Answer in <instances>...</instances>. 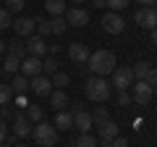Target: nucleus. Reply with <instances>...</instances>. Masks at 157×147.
Here are the masks:
<instances>
[{"label": "nucleus", "mask_w": 157, "mask_h": 147, "mask_svg": "<svg viewBox=\"0 0 157 147\" xmlns=\"http://www.w3.org/2000/svg\"><path fill=\"white\" fill-rule=\"evenodd\" d=\"M134 84V71H131V66H121L113 71V81L110 87H115L118 92H128V87Z\"/></svg>", "instance_id": "nucleus-4"}, {"label": "nucleus", "mask_w": 157, "mask_h": 147, "mask_svg": "<svg viewBox=\"0 0 157 147\" xmlns=\"http://www.w3.org/2000/svg\"><path fill=\"white\" fill-rule=\"evenodd\" d=\"M47 100H50V108H55L58 113L66 110V105H68V95H66L63 89H52L50 95H47Z\"/></svg>", "instance_id": "nucleus-16"}, {"label": "nucleus", "mask_w": 157, "mask_h": 147, "mask_svg": "<svg viewBox=\"0 0 157 147\" xmlns=\"http://www.w3.org/2000/svg\"><path fill=\"white\" fill-rule=\"evenodd\" d=\"M86 97L94 102H105L107 97H110V81L102 79V76H89L86 79Z\"/></svg>", "instance_id": "nucleus-3"}, {"label": "nucleus", "mask_w": 157, "mask_h": 147, "mask_svg": "<svg viewBox=\"0 0 157 147\" xmlns=\"http://www.w3.org/2000/svg\"><path fill=\"white\" fill-rule=\"evenodd\" d=\"M139 3H141V8H149V6H155L157 0H139Z\"/></svg>", "instance_id": "nucleus-42"}, {"label": "nucleus", "mask_w": 157, "mask_h": 147, "mask_svg": "<svg viewBox=\"0 0 157 147\" xmlns=\"http://www.w3.org/2000/svg\"><path fill=\"white\" fill-rule=\"evenodd\" d=\"M18 147H26V145H18Z\"/></svg>", "instance_id": "nucleus-48"}, {"label": "nucleus", "mask_w": 157, "mask_h": 147, "mask_svg": "<svg viewBox=\"0 0 157 147\" xmlns=\"http://www.w3.org/2000/svg\"><path fill=\"white\" fill-rule=\"evenodd\" d=\"M29 89H32L34 95H39V97H47V95L52 92V81H50V76H45V74H39V76L29 79Z\"/></svg>", "instance_id": "nucleus-9"}, {"label": "nucleus", "mask_w": 157, "mask_h": 147, "mask_svg": "<svg viewBox=\"0 0 157 147\" xmlns=\"http://www.w3.org/2000/svg\"><path fill=\"white\" fill-rule=\"evenodd\" d=\"M34 129V124L26 118L24 113H16V118H13V134L18 137V139H24V137H29Z\"/></svg>", "instance_id": "nucleus-12"}, {"label": "nucleus", "mask_w": 157, "mask_h": 147, "mask_svg": "<svg viewBox=\"0 0 157 147\" xmlns=\"http://www.w3.org/2000/svg\"><path fill=\"white\" fill-rule=\"evenodd\" d=\"M13 89H11V84H0V105H11V100H13Z\"/></svg>", "instance_id": "nucleus-26"}, {"label": "nucleus", "mask_w": 157, "mask_h": 147, "mask_svg": "<svg viewBox=\"0 0 157 147\" xmlns=\"http://www.w3.org/2000/svg\"><path fill=\"white\" fill-rule=\"evenodd\" d=\"M32 137H34V142H37L39 147H55V142H58V129H55L52 124H47V121H39V124H34Z\"/></svg>", "instance_id": "nucleus-2"}, {"label": "nucleus", "mask_w": 157, "mask_h": 147, "mask_svg": "<svg viewBox=\"0 0 157 147\" xmlns=\"http://www.w3.org/2000/svg\"><path fill=\"white\" fill-rule=\"evenodd\" d=\"M47 53V42L45 37H39V34H32L26 40V55H34V58H42Z\"/></svg>", "instance_id": "nucleus-11"}, {"label": "nucleus", "mask_w": 157, "mask_h": 147, "mask_svg": "<svg viewBox=\"0 0 157 147\" xmlns=\"http://www.w3.org/2000/svg\"><path fill=\"white\" fill-rule=\"evenodd\" d=\"M0 118H3V121L8 124V121H13V118H16V110H13L11 105H0Z\"/></svg>", "instance_id": "nucleus-32"}, {"label": "nucleus", "mask_w": 157, "mask_h": 147, "mask_svg": "<svg viewBox=\"0 0 157 147\" xmlns=\"http://www.w3.org/2000/svg\"><path fill=\"white\" fill-rule=\"evenodd\" d=\"M123 26H126V21L121 18V13L107 11L105 16H102V29H105L107 34H121V32H123Z\"/></svg>", "instance_id": "nucleus-8"}, {"label": "nucleus", "mask_w": 157, "mask_h": 147, "mask_svg": "<svg viewBox=\"0 0 157 147\" xmlns=\"http://www.w3.org/2000/svg\"><path fill=\"white\" fill-rule=\"evenodd\" d=\"M18 71L24 74V76H29V79H34V76H39L42 74V58H34V55H26L21 61V68Z\"/></svg>", "instance_id": "nucleus-10"}, {"label": "nucleus", "mask_w": 157, "mask_h": 147, "mask_svg": "<svg viewBox=\"0 0 157 147\" xmlns=\"http://www.w3.org/2000/svg\"><path fill=\"white\" fill-rule=\"evenodd\" d=\"M26 118L32 121V124H39V121H45V113H42L39 105H29L26 108Z\"/></svg>", "instance_id": "nucleus-24"}, {"label": "nucleus", "mask_w": 157, "mask_h": 147, "mask_svg": "<svg viewBox=\"0 0 157 147\" xmlns=\"http://www.w3.org/2000/svg\"><path fill=\"white\" fill-rule=\"evenodd\" d=\"M0 147H8V145H6V142H0Z\"/></svg>", "instance_id": "nucleus-45"}, {"label": "nucleus", "mask_w": 157, "mask_h": 147, "mask_svg": "<svg viewBox=\"0 0 157 147\" xmlns=\"http://www.w3.org/2000/svg\"><path fill=\"white\" fill-rule=\"evenodd\" d=\"M155 11H157V3H155Z\"/></svg>", "instance_id": "nucleus-47"}, {"label": "nucleus", "mask_w": 157, "mask_h": 147, "mask_svg": "<svg viewBox=\"0 0 157 147\" xmlns=\"http://www.w3.org/2000/svg\"><path fill=\"white\" fill-rule=\"evenodd\" d=\"M73 3H84V0H73Z\"/></svg>", "instance_id": "nucleus-46"}, {"label": "nucleus", "mask_w": 157, "mask_h": 147, "mask_svg": "<svg viewBox=\"0 0 157 147\" xmlns=\"http://www.w3.org/2000/svg\"><path fill=\"white\" fill-rule=\"evenodd\" d=\"M11 89H13V95H26V89H29V76H24V74H13Z\"/></svg>", "instance_id": "nucleus-18"}, {"label": "nucleus", "mask_w": 157, "mask_h": 147, "mask_svg": "<svg viewBox=\"0 0 157 147\" xmlns=\"http://www.w3.org/2000/svg\"><path fill=\"white\" fill-rule=\"evenodd\" d=\"M118 105H131V95L128 92H118Z\"/></svg>", "instance_id": "nucleus-39"}, {"label": "nucleus", "mask_w": 157, "mask_h": 147, "mask_svg": "<svg viewBox=\"0 0 157 147\" xmlns=\"http://www.w3.org/2000/svg\"><path fill=\"white\" fill-rule=\"evenodd\" d=\"M3 8H6L8 13H18L24 8V0H6V6H3Z\"/></svg>", "instance_id": "nucleus-34"}, {"label": "nucleus", "mask_w": 157, "mask_h": 147, "mask_svg": "<svg viewBox=\"0 0 157 147\" xmlns=\"http://www.w3.org/2000/svg\"><path fill=\"white\" fill-rule=\"evenodd\" d=\"M45 11L50 13L52 18L63 16V13H66V0H45Z\"/></svg>", "instance_id": "nucleus-21"}, {"label": "nucleus", "mask_w": 157, "mask_h": 147, "mask_svg": "<svg viewBox=\"0 0 157 147\" xmlns=\"http://www.w3.org/2000/svg\"><path fill=\"white\" fill-rule=\"evenodd\" d=\"M55 126L58 131H68V129H73V113H68V110H60V113L55 116Z\"/></svg>", "instance_id": "nucleus-17"}, {"label": "nucleus", "mask_w": 157, "mask_h": 147, "mask_svg": "<svg viewBox=\"0 0 157 147\" xmlns=\"http://www.w3.org/2000/svg\"><path fill=\"white\" fill-rule=\"evenodd\" d=\"M50 81H52V87H55V89H66V87L71 84L68 74H63V71H55V74L50 76Z\"/></svg>", "instance_id": "nucleus-23"}, {"label": "nucleus", "mask_w": 157, "mask_h": 147, "mask_svg": "<svg viewBox=\"0 0 157 147\" xmlns=\"http://www.w3.org/2000/svg\"><path fill=\"white\" fill-rule=\"evenodd\" d=\"M149 40H152V45L157 47V29H152V32H149Z\"/></svg>", "instance_id": "nucleus-41"}, {"label": "nucleus", "mask_w": 157, "mask_h": 147, "mask_svg": "<svg viewBox=\"0 0 157 147\" xmlns=\"http://www.w3.org/2000/svg\"><path fill=\"white\" fill-rule=\"evenodd\" d=\"M134 21L139 24V26H144V29H157V11H155V6H149V8H139V11L134 13Z\"/></svg>", "instance_id": "nucleus-5"}, {"label": "nucleus", "mask_w": 157, "mask_h": 147, "mask_svg": "<svg viewBox=\"0 0 157 147\" xmlns=\"http://www.w3.org/2000/svg\"><path fill=\"white\" fill-rule=\"evenodd\" d=\"M126 6H131V0H105V8H110L113 13H118V11H123Z\"/></svg>", "instance_id": "nucleus-30"}, {"label": "nucleus", "mask_w": 157, "mask_h": 147, "mask_svg": "<svg viewBox=\"0 0 157 147\" xmlns=\"http://www.w3.org/2000/svg\"><path fill=\"white\" fill-rule=\"evenodd\" d=\"M100 137H102V142L115 139V137H118V124H115V121H105V124L100 126Z\"/></svg>", "instance_id": "nucleus-20"}, {"label": "nucleus", "mask_w": 157, "mask_h": 147, "mask_svg": "<svg viewBox=\"0 0 157 147\" xmlns=\"http://www.w3.org/2000/svg\"><path fill=\"white\" fill-rule=\"evenodd\" d=\"M86 63H89V71L94 76H105V74L115 71V55L110 50H94Z\"/></svg>", "instance_id": "nucleus-1"}, {"label": "nucleus", "mask_w": 157, "mask_h": 147, "mask_svg": "<svg viewBox=\"0 0 157 147\" xmlns=\"http://www.w3.org/2000/svg\"><path fill=\"white\" fill-rule=\"evenodd\" d=\"M6 137H8V124L0 118V142H6Z\"/></svg>", "instance_id": "nucleus-40"}, {"label": "nucleus", "mask_w": 157, "mask_h": 147, "mask_svg": "<svg viewBox=\"0 0 157 147\" xmlns=\"http://www.w3.org/2000/svg\"><path fill=\"white\" fill-rule=\"evenodd\" d=\"M66 26H68V21H66L63 16L50 18V32H52V34H63V32H66Z\"/></svg>", "instance_id": "nucleus-25"}, {"label": "nucleus", "mask_w": 157, "mask_h": 147, "mask_svg": "<svg viewBox=\"0 0 157 147\" xmlns=\"http://www.w3.org/2000/svg\"><path fill=\"white\" fill-rule=\"evenodd\" d=\"M94 6L97 8H105V0H94Z\"/></svg>", "instance_id": "nucleus-44"}, {"label": "nucleus", "mask_w": 157, "mask_h": 147, "mask_svg": "<svg viewBox=\"0 0 157 147\" xmlns=\"http://www.w3.org/2000/svg\"><path fill=\"white\" fill-rule=\"evenodd\" d=\"M13 24V18H11V13L6 11V8H0V29H8Z\"/></svg>", "instance_id": "nucleus-35"}, {"label": "nucleus", "mask_w": 157, "mask_h": 147, "mask_svg": "<svg viewBox=\"0 0 157 147\" xmlns=\"http://www.w3.org/2000/svg\"><path fill=\"white\" fill-rule=\"evenodd\" d=\"M18 68H21V58H16V55L8 53V55L3 58V74H6V76H13V74H18Z\"/></svg>", "instance_id": "nucleus-19"}, {"label": "nucleus", "mask_w": 157, "mask_h": 147, "mask_svg": "<svg viewBox=\"0 0 157 147\" xmlns=\"http://www.w3.org/2000/svg\"><path fill=\"white\" fill-rule=\"evenodd\" d=\"M149 68H152V66H149L147 61H139L134 68H131V71H134V81H144L147 74H149Z\"/></svg>", "instance_id": "nucleus-22"}, {"label": "nucleus", "mask_w": 157, "mask_h": 147, "mask_svg": "<svg viewBox=\"0 0 157 147\" xmlns=\"http://www.w3.org/2000/svg\"><path fill=\"white\" fill-rule=\"evenodd\" d=\"M102 147H128V142H126L123 137H115V139H110V142H102Z\"/></svg>", "instance_id": "nucleus-37"}, {"label": "nucleus", "mask_w": 157, "mask_h": 147, "mask_svg": "<svg viewBox=\"0 0 157 147\" xmlns=\"http://www.w3.org/2000/svg\"><path fill=\"white\" fill-rule=\"evenodd\" d=\"M68 21V26H86L89 24V13L84 11V8H71L68 11V16H63Z\"/></svg>", "instance_id": "nucleus-15"}, {"label": "nucleus", "mask_w": 157, "mask_h": 147, "mask_svg": "<svg viewBox=\"0 0 157 147\" xmlns=\"http://www.w3.org/2000/svg\"><path fill=\"white\" fill-rule=\"evenodd\" d=\"M73 147H97V139L92 134H81L76 142H73Z\"/></svg>", "instance_id": "nucleus-31"}, {"label": "nucleus", "mask_w": 157, "mask_h": 147, "mask_svg": "<svg viewBox=\"0 0 157 147\" xmlns=\"http://www.w3.org/2000/svg\"><path fill=\"white\" fill-rule=\"evenodd\" d=\"M37 32H39V37L52 34V32H50V21H47V18H37Z\"/></svg>", "instance_id": "nucleus-33"}, {"label": "nucleus", "mask_w": 157, "mask_h": 147, "mask_svg": "<svg viewBox=\"0 0 157 147\" xmlns=\"http://www.w3.org/2000/svg\"><path fill=\"white\" fill-rule=\"evenodd\" d=\"M147 84L152 87V92H157V68H149V74H147Z\"/></svg>", "instance_id": "nucleus-36"}, {"label": "nucleus", "mask_w": 157, "mask_h": 147, "mask_svg": "<svg viewBox=\"0 0 157 147\" xmlns=\"http://www.w3.org/2000/svg\"><path fill=\"white\" fill-rule=\"evenodd\" d=\"M92 121H94L97 126H102L105 121H110V116H107V108H105V105H100L94 113H92Z\"/></svg>", "instance_id": "nucleus-28"}, {"label": "nucleus", "mask_w": 157, "mask_h": 147, "mask_svg": "<svg viewBox=\"0 0 157 147\" xmlns=\"http://www.w3.org/2000/svg\"><path fill=\"white\" fill-rule=\"evenodd\" d=\"M29 105H32V102L26 100V95H16V108H21V110H26Z\"/></svg>", "instance_id": "nucleus-38"}, {"label": "nucleus", "mask_w": 157, "mask_h": 147, "mask_svg": "<svg viewBox=\"0 0 157 147\" xmlns=\"http://www.w3.org/2000/svg\"><path fill=\"white\" fill-rule=\"evenodd\" d=\"M89 55H92V53H89V47H86L84 42H73V45L68 47V58H71L73 63H86Z\"/></svg>", "instance_id": "nucleus-14"}, {"label": "nucleus", "mask_w": 157, "mask_h": 147, "mask_svg": "<svg viewBox=\"0 0 157 147\" xmlns=\"http://www.w3.org/2000/svg\"><path fill=\"white\" fill-rule=\"evenodd\" d=\"M152 95H155V92H152V87L147 84V81H134V84H131V100L139 102V105H147V102L152 100Z\"/></svg>", "instance_id": "nucleus-7"}, {"label": "nucleus", "mask_w": 157, "mask_h": 147, "mask_svg": "<svg viewBox=\"0 0 157 147\" xmlns=\"http://www.w3.org/2000/svg\"><path fill=\"white\" fill-rule=\"evenodd\" d=\"M8 53L11 55H16V58H26V42H11V47H8Z\"/></svg>", "instance_id": "nucleus-27"}, {"label": "nucleus", "mask_w": 157, "mask_h": 147, "mask_svg": "<svg viewBox=\"0 0 157 147\" xmlns=\"http://www.w3.org/2000/svg\"><path fill=\"white\" fill-rule=\"evenodd\" d=\"M13 32L18 34V37H32L34 32H37V18H29V16H21V18H13Z\"/></svg>", "instance_id": "nucleus-6"}, {"label": "nucleus", "mask_w": 157, "mask_h": 147, "mask_svg": "<svg viewBox=\"0 0 157 147\" xmlns=\"http://www.w3.org/2000/svg\"><path fill=\"white\" fill-rule=\"evenodd\" d=\"M58 71V58L50 55L47 61H42V74H47V76H52V74Z\"/></svg>", "instance_id": "nucleus-29"}, {"label": "nucleus", "mask_w": 157, "mask_h": 147, "mask_svg": "<svg viewBox=\"0 0 157 147\" xmlns=\"http://www.w3.org/2000/svg\"><path fill=\"white\" fill-rule=\"evenodd\" d=\"M0 55H6V42L0 40Z\"/></svg>", "instance_id": "nucleus-43"}, {"label": "nucleus", "mask_w": 157, "mask_h": 147, "mask_svg": "<svg viewBox=\"0 0 157 147\" xmlns=\"http://www.w3.org/2000/svg\"><path fill=\"white\" fill-rule=\"evenodd\" d=\"M92 126H94L92 113H86V110H78V113H73V129H78L81 134H92Z\"/></svg>", "instance_id": "nucleus-13"}]
</instances>
